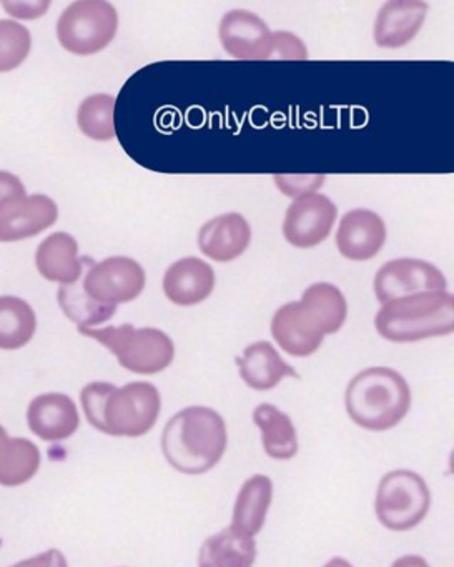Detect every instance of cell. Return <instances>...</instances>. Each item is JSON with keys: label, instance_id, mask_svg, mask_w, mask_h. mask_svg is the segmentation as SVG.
<instances>
[{"label": "cell", "instance_id": "obj_17", "mask_svg": "<svg viewBox=\"0 0 454 567\" xmlns=\"http://www.w3.org/2000/svg\"><path fill=\"white\" fill-rule=\"evenodd\" d=\"M28 424L41 440L64 441L79 430L81 417L68 394L48 393L29 404Z\"/></svg>", "mask_w": 454, "mask_h": 567}, {"label": "cell", "instance_id": "obj_21", "mask_svg": "<svg viewBox=\"0 0 454 567\" xmlns=\"http://www.w3.org/2000/svg\"><path fill=\"white\" fill-rule=\"evenodd\" d=\"M255 557L254 537L230 526L205 540L198 553V567H254Z\"/></svg>", "mask_w": 454, "mask_h": 567}, {"label": "cell", "instance_id": "obj_26", "mask_svg": "<svg viewBox=\"0 0 454 567\" xmlns=\"http://www.w3.org/2000/svg\"><path fill=\"white\" fill-rule=\"evenodd\" d=\"M59 303L64 313L79 324V328L97 327L111 320L117 311L114 305L99 303L94 298L89 297L82 280L72 285H62L59 290Z\"/></svg>", "mask_w": 454, "mask_h": 567}, {"label": "cell", "instance_id": "obj_2", "mask_svg": "<svg viewBox=\"0 0 454 567\" xmlns=\"http://www.w3.org/2000/svg\"><path fill=\"white\" fill-rule=\"evenodd\" d=\"M224 417L207 406L175 414L164 430L162 450L171 466L184 474H202L217 466L227 450Z\"/></svg>", "mask_w": 454, "mask_h": 567}, {"label": "cell", "instance_id": "obj_12", "mask_svg": "<svg viewBox=\"0 0 454 567\" xmlns=\"http://www.w3.org/2000/svg\"><path fill=\"white\" fill-rule=\"evenodd\" d=\"M271 334L285 353L298 358L317 353L327 337L317 315L301 301H291L275 311Z\"/></svg>", "mask_w": 454, "mask_h": 567}, {"label": "cell", "instance_id": "obj_20", "mask_svg": "<svg viewBox=\"0 0 454 567\" xmlns=\"http://www.w3.org/2000/svg\"><path fill=\"white\" fill-rule=\"evenodd\" d=\"M39 271L49 281L72 285L84 274V260L79 258V245L69 234H54L42 241L38 250Z\"/></svg>", "mask_w": 454, "mask_h": 567}, {"label": "cell", "instance_id": "obj_36", "mask_svg": "<svg viewBox=\"0 0 454 567\" xmlns=\"http://www.w3.org/2000/svg\"><path fill=\"white\" fill-rule=\"evenodd\" d=\"M324 567H353L348 560L341 559V557H334Z\"/></svg>", "mask_w": 454, "mask_h": 567}, {"label": "cell", "instance_id": "obj_19", "mask_svg": "<svg viewBox=\"0 0 454 567\" xmlns=\"http://www.w3.org/2000/svg\"><path fill=\"white\" fill-rule=\"evenodd\" d=\"M237 364L241 380L257 391L271 390L287 377L300 378L268 341H257L245 348Z\"/></svg>", "mask_w": 454, "mask_h": 567}, {"label": "cell", "instance_id": "obj_3", "mask_svg": "<svg viewBox=\"0 0 454 567\" xmlns=\"http://www.w3.org/2000/svg\"><path fill=\"white\" fill-rule=\"evenodd\" d=\"M344 404L358 426L386 431L406 416L411 391L398 371L384 367L368 368L348 384Z\"/></svg>", "mask_w": 454, "mask_h": 567}, {"label": "cell", "instance_id": "obj_33", "mask_svg": "<svg viewBox=\"0 0 454 567\" xmlns=\"http://www.w3.org/2000/svg\"><path fill=\"white\" fill-rule=\"evenodd\" d=\"M12 567H69L68 559L64 554L58 549L48 550V553L39 554V556L32 557V559L22 560V563L16 564Z\"/></svg>", "mask_w": 454, "mask_h": 567}, {"label": "cell", "instance_id": "obj_24", "mask_svg": "<svg viewBox=\"0 0 454 567\" xmlns=\"http://www.w3.org/2000/svg\"><path fill=\"white\" fill-rule=\"evenodd\" d=\"M38 320L21 298L0 297V350H19L34 337Z\"/></svg>", "mask_w": 454, "mask_h": 567}, {"label": "cell", "instance_id": "obj_7", "mask_svg": "<svg viewBox=\"0 0 454 567\" xmlns=\"http://www.w3.org/2000/svg\"><path fill=\"white\" fill-rule=\"evenodd\" d=\"M426 481L413 471H391L381 480L376 494V516L391 530H407L421 523L430 509Z\"/></svg>", "mask_w": 454, "mask_h": 567}, {"label": "cell", "instance_id": "obj_6", "mask_svg": "<svg viewBox=\"0 0 454 567\" xmlns=\"http://www.w3.org/2000/svg\"><path fill=\"white\" fill-rule=\"evenodd\" d=\"M118 31V14L105 0H79L59 19L58 38L65 51L94 55L111 45Z\"/></svg>", "mask_w": 454, "mask_h": 567}, {"label": "cell", "instance_id": "obj_22", "mask_svg": "<svg viewBox=\"0 0 454 567\" xmlns=\"http://www.w3.org/2000/svg\"><path fill=\"white\" fill-rule=\"evenodd\" d=\"M274 496V484L264 474L250 477L238 493L231 527L245 536L254 537L260 533Z\"/></svg>", "mask_w": 454, "mask_h": 567}, {"label": "cell", "instance_id": "obj_4", "mask_svg": "<svg viewBox=\"0 0 454 567\" xmlns=\"http://www.w3.org/2000/svg\"><path fill=\"white\" fill-rule=\"evenodd\" d=\"M378 333L393 343L447 337L454 330V298L450 291L413 295L384 303L374 320Z\"/></svg>", "mask_w": 454, "mask_h": 567}, {"label": "cell", "instance_id": "obj_32", "mask_svg": "<svg viewBox=\"0 0 454 567\" xmlns=\"http://www.w3.org/2000/svg\"><path fill=\"white\" fill-rule=\"evenodd\" d=\"M49 2H2V8L19 19H38L49 9Z\"/></svg>", "mask_w": 454, "mask_h": 567}, {"label": "cell", "instance_id": "obj_28", "mask_svg": "<svg viewBox=\"0 0 454 567\" xmlns=\"http://www.w3.org/2000/svg\"><path fill=\"white\" fill-rule=\"evenodd\" d=\"M41 467V451L32 441L12 437L4 466L0 470V484L14 487L31 481Z\"/></svg>", "mask_w": 454, "mask_h": 567}, {"label": "cell", "instance_id": "obj_29", "mask_svg": "<svg viewBox=\"0 0 454 567\" xmlns=\"http://www.w3.org/2000/svg\"><path fill=\"white\" fill-rule=\"evenodd\" d=\"M31 32L14 21H0V72L18 69L31 52Z\"/></svg>", "mask_w": 454, "mask_h": 567}, {"label": "cell", "instance_id": "obj_35", "mask_svg": "<svg viewBox=\"0 0 454 567\" xmlns=\"http://www.w3.org/2000/svg\"><path fill=\"white\" fill-rule=\"evenodd\" d=\"M391 567H430L426 560L420 556H404L398 559Z\"/></svg>", "mask_w": 454, "mask_h": 567}, {"label": "cell", "instance_id": "obj_8", "mask_svg": "<svg viewBox=\"0 0 454 567\" xmlns=\"http://www.w3.org/2000/svg\"><path fill=\"white\" fill-rule=\"evenodd\" d=\"M82 284L89 297L99 303L117 307L141 297L147 275L134 258L112 257L101 264H92Z\"/></svg>", "mask_w": 454, "mask_h": 567}, {"label": "cell", "instance_id": "obj_1", "mask_svg": "<svg viewBox=\"0 0 454 567\" xmlns=\"http://www.w3.org/2000/svg\"><path fill=\"white\" fill-rule=\"evenodd\" d=\"M82 406L89 423L111 436L147 434L161 414V393L145 381L125 384L91 383L82 390Z\"/></svg>", "mask_w": 454, "mask_h": 567}, {"label": "cell", "instance_id": "obj_18", "mask_svg": "<svg viewBox=\"0 0 454 567\" xmlns=\"http://www.w3.org/2000/svg\"><path fill=\"white\" fill-rule=\"evenodd\" d=\"M59 208L45 195H32L0 214V241L35 237L58 221Z\"/></svg>", "mask_w": 454, "mask_h": 567}, {"label": "cell", "instance_id": "obj_10", "mask_svg": "<svg viewBox=\"0 0 454 567\" xmlns=\"http://www.w3.org/2000/svg\"><path fill=\"white\" fill-rule=\"evenodd\" d=\"M338 208L323 194H307L295 198L283 220V237L297 248H313L330 237Z\"/></svg>", "mask_w": 454, "mask_h": 567}, {"label": "cell", "instance_id": "obj_11", "mask_svg": "<svg viewBox=\"0 0 454 567\" xmlns=\"http://www.w3.org/2000/svg\"><path fill=\"white\" fill-rule=\"evenodd\" d=\"M218 38L225 52L237 61H271L274 55V32L254 12H227L221 18Z\"/></svg>", "mask_w": 454, "mask_h": 567}, {"label": "cell", "instance_id": "obj_16", "mask_svg": "<svg viewBox=\"0 0 454 567\" xmlns=\"http://www.w3.org/2000/svg\"><path fill=\"white\" fill-rule=\"evenodd\" d=\"M215 290V271L197 257L182 258L164 275V293L177 307H194Z\"/></svg>", "mask_w": 454, "mask_h": 567}, {"label": "cell", "instance_id": "obj_23", "mask_svg": "<svg viewBox=\"0 0 454 567\" xmlns=\"http://www.w3.org/2000/svg\"><path fill=\"white\" fill-rule=\"evenodd\" d=\"M254 421L261 431L265 453L274 460H291L298 451L297 430L287 414L274 404H260L254 411Z\"/></svg>", "mask_w": 454, "mask_h": 567}, {"label": "cell", "instance_id": "obj_15", "mask_svg": "<svg viewBox=\"0 0 454 567\" xmlns=\"http://www.w3.org/2000/svg\"><path fill=\"white\" fill-rule=\"evenodd\" d=\"M250 224L240 214L218 215L198 231L202 254L218 264L237 260L250 247Z\"/></svg>", "mask_w": 454, "mask_h": 567}, {"label": "cell", "instance_id": "obj_9", "mask_svg": "<svg viewBox=\"0 0 454 567\" xmlns=\"http://www.w3.org/2000/svg\"><path fill=\"white\" fill-rule=\"evenodd\" d=\"M447 280L440 268L417 258L388 261L374 277V293L381 305L413 295L446 291Z\"/></svg>", "mask_w": 454, "mask_h": 567}, {"label": "cell", "instance_id": "obj_14", "mask_svg": "<svg viewBox=\"0 0 454 567\" xmlns=\"http://www.w3.org/2000/svg\"><path fill=\"white\" fill-rule=\"evenodd\" d=\"M426 2L391 0L378 12L374 42L381 49H400L410 44L423 28L427 16Z\"/></svg>", "mask_w": 454, "mask_h": 567}, {"label": "cell", "instance_id": "obj_5", "mask_svg": "<svg viewBox=\"0 0 454 567\" xmlns=\"http://www.w3.org/2000/svg\"><path fill=\"white\" fill-rule=\"evenodd\" d=\"M79 333L104 344L117 357L121 367L137 374H157L171 367L175 344L157 328H134L132 324L107 328H79Z\"/></svg>", "mask_w": 454, "mask_h": 567}, {"label": "cell", "instance_id": "obj_34", "mask_svg": "<svg viewBox=\"0 0 454 567\" xmlns=\"http://www.w3.org/2000/svg\"><path fill=\"white\" fill-rule=\"evenodd\" d=\"M12 437H9L4 426H0V470L4 466L6 457H8L9 446H11Z\"/></svg>", "mask_w": 454, "mask_h": 567}, {"label": "cell", "instance_id": "obj_13", "mask_svg": "<svg viewBox=\"0 0 454 567\" xmlns=\"http://www.w3.org/2000/svg\"><path fill=\"white\" fill-rule=\"evenodd\" d=\"M386 244V225L371 210L348 212L337 231L338 251L348 260L367 261L376 257Z\"/></svg>", "mask_w": 454, "mask_h": 567}, {"label": "cell", "instance_id": "obj_27", "mask_svg": "<svg viewBox=\"0 0 454 567\" xmlns=\"http://www.w3.org/2000/svg\"><path fill=\"white\" fill-rule=\"evenodd\" d=\"M115 105L117 101L109 94L92 95L79 107V127L82 134L99 142L112 141L115 132Z\"/></svg>", "mask_w": 454, "mask_h": 567}, {"label": "cell", "instance_id": "obj_31", "mask_svg": "<svg viewBox=\"0 0 454 567\" xmlns=\"http://www.w3.org/2000/svg\"><path fill=\"white\" fill-rule=\"evenodd\" d=\"M24 198L25 187L22 182L9 172L0 171V214Z\"/></svg>", "mask_w": 454, "mask_h": 567}, {"label": "cell", "instance_id": "obj_25", "mask_svg": "<svg viewBox=\"0 0 454 567\" xmlns=\"http://www.w3.org/2000/svg\"><path fill=\"white\" fill-rule=\"evenodd\" d=\"M300 301L317 315L327 334L338 333L347 321V298L334 285L327 281L310 285L301 295Z\"/></svg>", "mask_w": 454, "mask_h": 567}, {"label": "cell", "instance_id": "obj_30", "mask_svg": "<svg viewBox=\"0 0 454 567\" xmlns=\"http://www.w3.org/2000/svg\"><path fill=\"white\" fill-rule=\"evenodd\" d=\"M274 55L271 61H305L308 51L303 42L291 32H274Z\"/></svg>", "mask_w": 454, "mask_h": 567}]
</instances>
